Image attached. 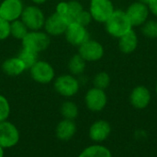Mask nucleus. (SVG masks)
<instances>
[{"label":"nucleus","mask_w":157,"mask_h":157,"mask_svg":"<svg viewBox=\"0 0 157 157\" xmlns=\"http://www.w3.org/2000/svg\"><path fill=\"white\" fill-rule=\"evenodd\" d=\"M105 25L108 33L116 38H120L132 30V25L126 12L122 10H114L112 15L105 22Z\"/></svg>","instance_id":"nucleus-1"},{"label":"nucleus","mask_w":157,"mask_h":157,"mask_svg":"<svg viewBox=\"0 0 157 157\" xmlns=\"http://www.w3.org/2000/svg\"><path fill=\"white\" fill-rule=\"evenodd\" d=\"M22 47L37 54L45 51L51 44V36L41 31H29L21 40Z\"/></svg>","instance_id":"nucleus-2"},{"label":"nucleus","mask_w":157,"mask_h":157,"mask_svg":"<svg viewBox=\"0 0 157 157\" xmlns=\"http://www.w3.org/2000/svg\"><path fill=\"white\" fill-rule=\"evenodd\" d=\"M20 19L29 31H40L43 28L46 19L43 11L37 5L24 7Z\"/></svg>","instance_id":"nucleus-3"},{"label":"nucleus","mask_w":157,"mask_h":157,"mask_svg":"<svg viewBox=\"0 0 157 157\" xmlns=\"http://www.w3.org/2000/svg\"><path fill=\"white\" fill-rule=\"evenodd\" d=\"M54 90L63 97H72L75 95L80 89V82L72 74H63L57 77L53 83Z\"/></svg>","instance_id":"nucleus-4"},{"label":"nucleus","mask_w":157,"mask_h":157,"mask_svg":"<svg viewBox=\"0 0 157 157\" xmlns=\"http://www.w3.org/2000/svg\"><path fill=\"white\" fill-rule=\"evenodd\" d=\"M30 77L40 84H49L55 77L53 67L45 60H38L29 68Z\"/></svg>","instance_id":"nucleus-5"},{"label":"nucleus","mask_w":157,"mask_h":157,"mask_svg":"<svg viewBox=\"0 0 157 157\" xmlns=\"http://www.w3.org/2000/svg\"><path fill=\"white\" fill-rule=\"evenodd\" d=\"M114 6L110 0H91L89 12L92 19L98 22L105 23L114 12Z\"/></svg>","instance_id":"nucleus-6"},{"label":"nucleus","mask_w":157,"mask_h":157,"mask_svg":"<svg viewBox=\"0 0 157 157\" xmlns=\"http://www.w3.org/2000/svg\"><path fill=\"white\" fill-rule=\"evenodd\" d=\"M78 54L86 62H96L103 57L104 47L99 42L89 39L79 46Z\"/></svg>","instance_id":"nucleus-7"},{"label":"nucleus","mask_w":157,"mask_h":157,"mask_svg":"<svg viewBox=\"0 0 157 157\" xmlns=\"http://www.w3.org/2000/svg\"><path fill=\"white\" fill-rule=\"evenodd\" d=\"M108 97L105 90L96 87L89 89L85 96V103L86 107L92 112H99L107 105Z\"/></svg>","instance_id":"nucleus-8"},{"label":"nucleus","mask_w":157,"mask_h":157,"mask_svg":"<svg viewBox=\"0 0 157 157\" xmlns=\"http://www.w3.org/2000/svg\"><path fill=\"white\" fill-rule=\"evenodd\" d=\"M19 141V131L11 122H0V146L3 148L14 147Z\"/></svg>","instance_id":"nucleus-9"},{"label":"nucleus","mask_w":157,"mask_h":157,"mask_svg":"<svg viewBox=\"0 0 157 157\" xmlns=\"http://www.w3.org/2000/svg\"><path fill=\"white\" fill-rule=\"evenodd\" d=\"M66 41L74 45V46H80L82 43L89 40V33L86 30V27L77 23L73 22L67 26V29L64 32Z\"/></svg>","instance_id":"nucleus-10"},{"label":"nucleus","mask_w":157,"mask_h":157,"mask_svg":"<svg viewBox=\"0 0 157 157\" xmlns=\"http://www.w3.org/2000/svg\"><path fill=\"white\" fill-rule=\"evenodd\" d=\"M84 8H83L82 4L77 0H71L68 2L63 0L57 4L55 12L62 15L70 24V23L75 22L78 14Z\"/></svg>","instance_id":"nucleus-11"},{"label":"nucleus","mask_w":157,"mask_h":157,"mask_svg":"<svg viewBox=\"0 0 157 157\" xmlns=\"http://www.w3.org/2000/svg\"><path fill=\"white\" fill-rule=\"evenodd\" d=\"M23 9L21 0H3L0 3V18L12 22L20 19Z\"/></svg>","instance_id":"nucleus-12"},{"label":"nucleus","mask_w":157,"mask_h":157,"mask_svg":"<svg viewBox=\"0 0 157 157\" xmlns=\"http://www.w3.org/2000/svg\"><path fill=\"white\" fill-rule=\"evenodd\" d=\"M69 23L67 20L57 12L50 15L44 22V30L50 36H58L64 34Z\"/></svg>","instance_id":"nucleus-13"},{"label":"nucleus","mask_w":157,"mask_h":157,"mask_svg":"<svg viewBox=\"0 0 157 157\" xmlns=\"http://www.w3.org/2000/svg\"><path fill=\"white\" fill-rule=\"evenodd\" d=\"M125 12L133 27L142 26L147 20L150 11L147 5L137 1L130 5Z\"/></svg>","instance_id":"nucleus-14"},{"label":"nucleus","mask_w":157,"mask_h":157,"mask_svg":"<svg viewBox=\"0 0 157 157\" xmlns=\"http://www.w3.org/2000/svg\"><path fill=\"white\" fill-rule=\"evenodd\" d=\"M130 101L133 107L144 109L147 107L151 102V93L145 86H136L131 93Z\"/></svg>","instance_id":"nucleus-15"},{"label":"nucleus","mask_w":157,"mask_h":157,"mask_svg":"<svg viewBox=\"0 0 157 157\" xmlns=\"http://www.w3.org/2000/svg\"><path fill=\"white\" fill-rule=\"evenodd\" d=\"M111 127L106 120H98L94 122L89 129V137L92 141L100 143L105 141L110 134Z\"/></svg>","instance_id":"nucleus-16"},{"label":"nucleus","mask_w":157,"mask_h":157,"mask_svg":"<svg viewBox=\"0 0 157 157\" xmlns=\"http://www.w3.org/2000/svg\"><path fill=\"white\" fill-rule=\"evenodd\" d=\"M2 70L5 74L10 77H17L27 70L22 60L17 56L6 58L2 63Z\"/></svg>","instance_id":"nucleus-17"},{"label":"nucleus","mask_w":157,"mask_h":157,"mask_svg":"<svg viewBox=\"0 0 157 157\" xmlns=\"http://www.w3.org/2000/svg\"><path fill=\"white\" fill-rule=\"evenodd\" d=\"M76 132V125L74 120L63 118L60 121L56 127L55 133L59 140L61 141H69L71 140Z\"/></svg>","instance_id":"nucleus-18"},{"label":"nucleus","mask_w":157,"mask_h":157,"mask_svg":"<svg viewBox=\"0 0 157 157\" xmlns=\"http://www.w3.org/2000/svg\"><path fill=\"white\" fill-rule=\"evenodd\" d=\"M138 45V37L134 31L131 30L130 31L123 34L119 38V48L123 54H132L133 53Z\"/></svg>","instance_id":"nucleus-19"},{"label":"nucleus","mask_w":157,"mask_h":157,"mask_svg":"<svg viewBox=\"0 0 157 157\" xmlns=\"http://www.w3.org/2000/svg\"><path fill=\"white\" fill-rule=\"evenodd\" d=\"M86 61L79 54L73 56L68 62V69L70 74L74 76L82 75L86 69Z\"/></svg>","instance_id":"nucleus-20"},{"label":"nucleus","mask_w":157,"mask_h":157,"mask_svg":"<svg viewBox=\"0 0 157 157\" xmlns=\"http://www.w3.org/2000/svg\"><path fill=\"white\" fill-rule=\"evenodd\" d=\"M78 157H112L110 151L102 145H92L86 148Z\"/></svg>","instance_id":"nucleus-21"},{"label":"nucleus","mask_w":157,"mask_h":157,"mask_svg":"<svg viewBox=\"0 0 157 157\" xmlns=\"http://www.w3.org/2000/svg\"><path fill=\"white\" fill-rule=\"evenodd\" d=\"M29 31V30L21 20V19L10 22V36L14 37L15 39L22 40Z\"/></svg>","instance_id":"nucleus-22"},{"label":"nucleus","mask_w":157,"mask_h":157,"mask_svg":"<svg viewBox=\"0 0 157 157\" xmlns=\"http://www.w3.org/2000/svg\"><path fill=\"white\" fill-rule=\"evenodd\" d=\"M61 114L63 118L74 120L78 116V107L75 103L72 101H65L61 105Z\"/></svg>","instance_id":"nucleus-23"},{"label":"nucleus","mask_w":157,"mask_h":157,"mask_svg":"<svg viewBox=\"0 0 157 157\" xmlns=\"http://www.w3.org/2000/svg\"><path fill=\"white\" fill-rule=\"evenodd\" d=\"M17 56L22 60L27 69H29L38 61V54L24 47L19 51Z\"/></svg>","instance_id":"nucleus-24"},{"label":"nucleus","mask_w":157,"mask_h":157,"mask_svg":"<svg viewBox=\"0 0 157 157\" xmlns=\"http://www.w3.org/2000/svg\"><path fill=\"white\" fill-rule=\"evenodd\" d=\"M109 84H110V77L105 71L97 73L93 79V85L96 88L106 90L109 86Z\"/></svg>","instance_id":"nucleus-25"},{"label":"nucleus","mask_w":157,"mask_h":157,"mask_svg":"<svg viewBox=\"0 0 157 157\" xmlns=\"http://www.w3.org/2000/svg\"><path fill=\"white\" fill-rule=\"evenodd\" d=\"M142 32L147 38H157V20H146L143 24Z\"/></svg>","instance_id":"nucleus-26"},{"label":"nucleus","mask_w":157,"mask_h":157,"mask_svg":"<svg viewBox=\"0 0 157 157\" xmlns=\"http://www.w3.org/2000/svg\"><path fill=\"white\" fill-rule=\"evenodd\" d=\"M10 115V105L8 100L2 94H0V122L7 119Z\"/></svg>","instance_id":"nucleus-27"},{"label":"nucleus","mask_w":157,"mask_h":157,"mask_svg":"<svg viewBox=\"0 0 157 157\" xmlns=\"http://www.w3.org/2000/svg\"><path fill=\"white\" fill-rule=\"evenodd\" d=\"M10 36V22L0 18V41H4Z\"/></svg>","instance_id":"nucleus-28"},{"label":"nucleus","mask_w":157,"mask_h":157,"mask_svg":"<svg viewBox=\"0 0 157 157\" xmlns=\"http://www.w3.org/2000/svg\"><path fill=\"white\" fill-rule=\"evenodd\" d=\"M92 19H92V16H91L90 12L83 9V10L78 14L75 22H77V23H79V24H81V25L86 27V26H88V25L91 23Z\"/></svg>","instance_id":"nucleus-29"},{"label":"nucleus","mask_w":157,"mask_h":157,"mask_svg":"<svg viewBox=\"0 0 157 157\" xmlns=\"http://www.w3.org/2000/svg\"><path fill=\"white\" fill-rule=\"evenodd\" d=\"M149 11L157 17V0H151V2L148 4Z\"/></svg>","instance_id":"nucleus-30"},{"label":"nucleus","mask_w":157,"mask_h":157,"mask_svg":"<svg viewBox=\"0 0 157 157\" xmlns=\"http://www.w3.org/2000/svg\"><path fill=\"white\" fill-rule=\"evenodd\" d=\"M31 2L34 4V5H42V4H44V3H46L47 2V0H31Z\"/></svg>","instance_id":"nucleus-31"},{"label":"nucleus","mask_w":157,"mask_h":157,"mask_svg":"<svg viewBox=\"0 0 157 157\" xmlns=\"http://www.w3.org/2000/svg\"><path fill=\"white\" fill-rule=\"evenodd\" d=\"M138 2H141V3L145 4V5H147V6H148V4L151 2V0H138Z\"/></svg>","instance_id":"nucleus-32"},{"label":"nucleus","mask_w":157,"mask_h":157,"mask_svg":"<svg viewBox=\"0 0 157 157\" xmlns=\"http://www.w3.org/2000/svg\"><path fill=\"white\" fill-rule=\"evenodd\" d=\"M0 157H4V148L0 146Z\"/></svg>","instance_id":"nucleus-33"},{"label":"nucleus","mask_w":157,"mask_h":157,"mask_svg":"<svg viewBox=\"0 0 157 157\" xmlns=\"http://www.w3.org/2000/svg\"><path fill=\"white\" fill-rule=\"evenodd\" d=\"M155 92H156V94H157V85H156V88H155Z\"/></svg>","instance_id":"nucleus-34"},{"label":"nucleus","mask_w":157,"mask_h":157,"mask_svg":"<svg viewBox=\"0 0 157 157\" xmlns=\"http://www.w3.org/2000/svg\"><path fill=\"white\" fill-rule=\"evenodd\" d=\"M59 1H63V0H59Z\"/></svg>","instance_id":"nucleus-35"}]
</instances>
